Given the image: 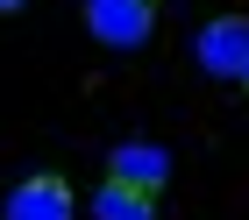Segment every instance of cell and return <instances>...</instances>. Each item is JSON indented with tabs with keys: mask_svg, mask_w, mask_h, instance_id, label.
Masks as SVG:
<instances>
[{
	"mask_svg": "<svg viewBox=\"0 0 249 220\" xmlns=\"http://www.w3.org/2000/svg\"><path fill=\"white\" fill-rule=\"evenodd\" d=\"M86 29L107 50H142L157 36V0H86Z\"/></svg>",
	"mask_w": 249,
	"mask_h": 220,
	"instance_id": "obj_1",
	"label": "cell"
},
{
	"mask_svg": "<svg viewBox=\"0 0 249 220\" xmlns=\"http://www.w3.org/2000/svg\"><path fill=\"white\" fill-rule=\"evenodd\" d=\"M192 64H199L207 78H242V64H249V21L242 15L207 21V29L192 36Z\"/></svg>",
	"mask_w": 249,
	"mask_h": 220,
	"instance_id": "obj_2",
	"label": "cell"
},
{
	"mask_svg": "<svg viewBox=\"0 0 249 220\" xmlns=\"http://www.w3.org/2000/svg\"><path fill=\"white\" fill-rule=\"evenodd\" d=\"M107 185H128V192H164L171 185V149L164 142H114L107 149Z\"/></svg>",
	"mask_w": 249,
	"mask_h": 220,
	"instance_id": "obj_3",
	"label": "cell"
},
{
	"mask_svg": "<svg viewBox=\"0 0 249 220\" xmlns=\"http://www.w3.org/2000/svg\"><path fill=\"white\" fill-rule=\"evenodd\" d=\"M235 85H249V64H242V78H235Z\"/></svg>",
	"mask_w": 249,
	"mask_h": 220,
	"instance_id": "obj_7",
	"label": "cell"
},
{
	"mask_svg": "<svg viewBox=\"0 0 249 220\" xmlns=\"http://www.w3.org/2000/svg\"><path fill=\"white\" fill-rule=\"evenodd\" d=\"M15 7H29V0H0V15H15Z\"/></svg>",
	"mask_w": 249,
	"mask_h": 220,
	"instance_id": "obj_6",
	"label": "cell"
},
{
	"mask_svg": "<svg viewBox=\"0 0 249 220\" xmlns=\"http://www.w3.org/2000/svg\"><path fill=\"white\" fill-rule=\"evenodd\" d=\"M93 220H157L150 192H128V185H100L93 192Z\"/></svg>",
	"mask_w": 249,
	"mask_h": 220,
	"instance_id": "obj_5",
	"label": "cell"
},
{
	"mask_svg": "<svg viewBox=\"0 0 249 220\" xmlns=\"http://www.w3.org/2000/svg\"><path fill=\"white\" fill-rule=\"evenodd\" d=\"M0 220H71V185L57 170H36L0 199Z\"/></svg>",
	"mask_w": 249,
	"mask_h": 220,
	"instance_id": "obj_4",
	"label": "cell"
}]
</instances>
